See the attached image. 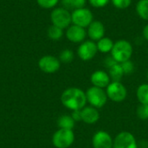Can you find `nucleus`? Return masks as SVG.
Returning a JSON list of instances; mask_svg holds the SVG:
<instances>
[{
  "mask_svg": "<svg viewBox=\"0 0 148 148\" xmlns=\"http://www.w3.org/2000/svg\"><path fill=\"white\" fill-rule=\"evenodd\" d=\"M87 101L91 104L92 107L95 108H102L108 101V95L107 93L101 88L97 87H91L88 89L86 93Z\"/></svg>",
  "mask_w": 148,
  "mask_h": 148,
  "instance_id": "nucleus-4",
  "label": "nucleus"
},
{
  "mask_svg": "<svg viewBox=\"0 0 148 148\" xmlns=\"http://www.w3.org/2000/svg\"><path fill=\"white\" fill-rule=\"evenodd\" d=\"M89 3L95 8H103L105 7L110 0H88Z\"/></svg>",
  "mask_w": 148,
  "mask_h": 148,
  "instance_id": "nucleus-28",
  "label": "nucleus"
},
{
  "mask_svg": "<svg viewBox=\"0 0 148 148\" xmlns=\"http://www.w3.org/2000/svg\"><path fill=\"white\" fill-rule=\"evenodd\" d=\"M60 0H36L38 5L43 9H52L54 8Z\"/></svg>",
  "mask_w": 148,
  "mask_h": 148,
  "instance_id": "nucleus-24",
  "label": "nucleus"
},
{
  "mask_svg": "<svg viewBox=\"0 0 148 148\" xmlns=\"http://www.w3.org/2000/svg\"><path fill=\"white\" fill-rule=\"evenodd\" d=\"M107 95L108 98L115 102L123 101L127 95V91L125 86L121 83V82H113L107 87Z\"/></svg>",
  "mask_w": 148,
  "mask_h": 148,
  "instance_id": "nucleus-7",
  "label": "nucleus"
},
{
  "mask_svg": "<svg viewBox=\"0 0 148 148\" xmlns=\"http://www.w3.org/2000/svg\"><path fill=\"white\" fill-rule=\"evenodd\" d=\"M71 117L74 119L75 121H82L81 110H75V111H73V114H72Z\"/></svg>",
  "mask_w": 148,
  "mask_h": 148,
  "instance_id": "nucleus-29",
  "label": "nucleus"
},
{
  "mask_svg": "<svg viewBox=\"0 0 148 148\" xmlns=\"http://www.w3.org/2000/svg\"><path fill=\"white\" fill-rule=\"evenodd\" d=\"M39 69L47 74H53L59 70L61 62L58 58L53 56H44L38 62Z\"/></svg>",
  "mask_w": 148,
  "mask_h": 148,
  "instance_id": "nucleus-8",
  "label": "nucleus"
},
{
  "mask_svg": "<svg viewBox=\"0 0 148 148\" xmlns=\"http://www.w3.org/2000/svg\"><path fill=\"white\" fill-rule=\"evenodd\" d=\"M114 44V42L108 37H102L96 43L98 50L101 51V53H108L112 51Z\"/></svg>",
  "mask_w": 148,
  "mask_h": 148,
  "instance_id": "nucleus-17",
  "label": "nucleus"
},
{
  "mask_svg": "<svg viewBox=\"0 0 148 148\" xmlns=\"http://www.w3.org/2000/svg\"><path fill=\"white\" fill-rule=\"evenodd\" d=\"M143 36H144V37L148 41V24H147V25L144 27V29H143Z\"/></svg>",
  "mask_w": 148,
  "mask_h": 148,
  "instance_id": "nucleus-30",
  "label": "nucleus"
},
{
  "mask_svg": "<svg viewBox=\"0 0 148 148\" xmlns=\"http://www.w3.org/2000/svg\"><path fill=\"white\" fill-rule=\"evenodd\" d=\"M97 51V45L94 41H84L79 46L77 54L82 61H89L95 56Z\"/></svg>",
  "mask_w": 148,
  "mask_h": 148,
  "instance_id": "nucleus-9",
  "label": "nucleus"
},
{
  "mask_svg": "<svg viewBox=\"0 0 148 148\" xmlns=\"http://www.w3.org/2000/svg\"><path fill=\"white\" fill-rule=\"evenodd\" d=\"M147 79H148V71H147Z\"/></svg>",
  "mask_w": 148,
  "mask_h": 148,
  "instance_id": "nucleus-31",
  "label": "nucleus"
},
{
  "mask_svg": "<svg viewBox=\"0 0 148 148\" xmlns=\"http://www.w3.org/2000/svg\"><path fill=\"white\" fill-rule=\"evenodd\" d=\"M87 0H62V4L63 8L66 10H71V9H81L84 8L86 5Z\"/></svg>",
  "mask_w": 148,
  "mask_h": 148,
  "instance_id": "nucleus-19",
  "label": "nucleus"
},
{
  "mask_svg": "<svg viewBox=\"0 0 148 148\" xmlns=\"http://www.w3.org/2000/svg\"><path fill=\"white\" fill-rule=\"evenodd\" d=\"M61 101L62 105L70 110H82L86 105L87 96L82 89L69 88L63 91Z\"/></svg>",
  "mask_w": 148,
  "mask_h": 148,
  "instance_id": "nucleus-1",
  "label": "nucleus"
},
{
  "mask_svg": "<svg viewBox=\"0 0 148 148\" xmlns=\"http://www.w3.org/2000/svg\"><path fill=\"white\" fill-rule=\"evenodd\" d=\"M112 57L119 63H122L130 60L133 55L132 44L127 40H119L114 42L111 51Z\"/></svg>",
  "mask_w": 148,
  "mask_h": 148,
  "instance_id": "nucleus-2",
  "label": "nucleus"
},
{
  "mask_svg": "<svg viewBox=\"0 0 148 148\" xmlns=\"http://www.w3.org/2000/svg\"><path fill=\"white\" fill-rule=\"evenodd\" d=\"M137 97L140 104H148V84H142L138 88Z\"/></svg>",
  "mask_w": 148,
  "mask_h": 148,
  "instance_id": "nucleus-22",
  "label": "nucleus"
},
{
  "mask_svg": "<svg viewBox=\"0 0 148 148\" xmlns=\"http://www.w3.org/2000/svg\"><path fill=\"white\" fill-rule=\"evenodd\" d=\"M123 75L124 72L121 63L117 62L109 68V77L113 80V82H121Z\"/></svg>",
  "mask_w": 148,
  "mask_h": 148,
  "instance_id": "nucleus-16",
  "label": "nucleus"
},
{
  "mask_svg": "<svg viewBox=\"0 0 148 148\" xmlns=\"http://www.w3.org/2000/svg\"><path fill=\"white\" fill-rule=\"evenodd\" d=\"M113 148H138L134 136L129 132L120 133L114 140Z\"/></svg>",
  "mask_w": 148,
  "mask_h": 148,
  "instance_id": "nucleus-10",
  "label": "nucleus"
},
{
  "mask_svg": "<svg viewBox=\"0 0 148 148\" xmlns=\"http://www.w3.org/2000/svg\"><path fill=\"white\" fill-rule=\"evenodd\" d=\"M87 36V32L84 28L77 26V25H70L67 31H66V36L67 38L75 43L78 42H84L85 38Z\"/></svg>",
  "mask_w": 148,
  "mask_h": 148,
  "instance_id": "nucleus-12",
  "label": "nucleus"
},
{
  "mask_svg": "<svg viewBox=\"0 0 148 148\" xmlns=\"http://www.w3.org/2000/svg\"><path fill=\"white\" fill-rule=\"evenodd\" d=\"M136 11L140 18L148 20V0H140L136 5Z\"/></svg>",
  "mask_w": 148,
  "mask_h": 148,
  "instance_id": "nucleus-20",
  "label": "nucleus"
},
{
  "mask_svg": "<svg viewBox=\"0 0 148 148\" xmlns=\"http://www.w3.org/2000/svg\"><path fill=\"white\" fill-rule=\"evenodd\" d=\"M138 117L141 120L148 119V104H140L137 108Z\"/></svg>",
  "mask_w": 148,
  "mask_h": 148,
  "instance_id": "nucleus-25",
  "label": "nucleus"
},
{
  "mask_svg": "<svg viewBox=\"0 0 148 148\" xmlns=\"http://www.w3.org/2000/svg\"><path fill=\"white\" fill-rule=\"evenodd\" d=\"M75 140V134L72 130L60 128L57 130L53 137L52 142L56 148H68L69 147Z\"/></svg>",
  "mask_w": 148,
  "mask_h": 148,
  "instance_id": "nucleus-5",
  "label": "nucleus"
},
{
  "mask_svg": "<svg viewBox=\"0 0 148 148\" xmlns=\"http://www.w3.org/2000/svg\"><path fill=\"white\" fill-rule=\"evenodd\" d=\"M92 143L94 148H113L114 147L112 137L104 131L97 132L93 137Z\"/></svg>",
  "mask_w": 148,
  "mask_h": 148,
  "instance_id": "nucleus-11",
  "label": "nucleus"
},
{
  "mask_svg": "<svg viewBox=\"0 0 148 148\" xmlns=\"http://www.w3.org/2000/svg\"><path fill=\"white\" fill-rule=\"evenodd\" d=\"M75 123V121L69 115H62L58 119V121H57V124L60 128L69 129V130H72L74 128Z\"/></svg>",
  "mask_w": 148,
  "mask_h": 148,
  "instance_id": "nucleus-18",
  "label": "nucleus"
},
{
  "mask_svg": "<svg viewBox=\"0 0 148 148\" xmlns=\"http://www.w3.org/2000/svg\"><path fill=\"white\" fill-rule=\"evenodd\" d=\"M90 81L95 87L101 88H107L110 84L109 75L102 70H97L94 72L91 75Z\"/></svg>",
  "mask_w": 148,
  "mask_h": 148,
  "instance_id": "nucleus-14",
  "label": "nucleus"
},
{
  "mask_svg": "<svg viewBox=\"0 0 148 148\" xmlns=\"http://www.w3.org/2000/svg\"><path fill=\"white\" fill-rule=\"evenodd\" d=\"M47 34H48V36L51 39V40H54V41H58L60 40L62 36H63V29L57 27V26H55V25H50L47 30Z\"/></svg>",
  "mask_w": 148,
  "mask_h": 148,
  "instance_id": "nucleus-21",
  "label": "nucleus"
},
{
  "mask_svg": "<svg viewBox=\"0 0 148 148\" xmlns=\"http://www.w3.org/2000/svg\"><path fill=\"white\" fill-rule=\"evenodd\" d=\"M121 67H122V69H123V72H124V75L125 74H131L133 71H134V63L130 61V60H128V61H127V62H122V63H121Z\"/></svg>",
  "mask_w": 148,
  "mask_h": 148,
  "instance_id": "nucleus-27",
  "label": "nucleus"
},
{
  "mask_svg": "<svg viewBox=\"0 0 148 148\" xmlns=\"http://www.w3.org/2000/svg\"><path fill=\"white\" fill-rule=\"evenodd\" d=\"M72 23L75 25L86 28L88 27L89 24L93 22V14L89 9L87 8H81L74 10L71 14Z\"/></svg>",
  "mask_w": 148,
  "mask_h": 148,
  "instance_id": "nucleus-6",
  "label": "nucleus"
},
{
  "mask_svg": "<svg viewBox=\"0 0 148 148\" xmlns=\"http://www.w3.org/2000/svg\"><path fill=\"white\" fill-rule=\"evenodd\" d=\"M50 19L53 25L57 26L62 29L69 28L72 23L71 14L63 7L54 9L50 14Z\"/></svg>",
  "mask_w": 148,
  "mask_h": 148,
  "instance_id": "nucleus-3",
  "label": "nucleus"
},
{
  "mask_svg": "<svg viewBox=\"0 0 148 148\" xmlns=\"http://www.w3.org/2000/svg\"><path fill=\"white\" fill-rule=\"evenodd\" d=\"M105 34V27L103 23L100 21H93L88 29V35L92 41H99L102 37H104Z\"/></svg>",
  "mask_w": 148,
  "mask_h": 148,
  "instance_id": "nucleus-13",
  "label": "nucleus"
},
{
  "mask_svg": "<svg viewBox=\"0 0 148 148\" xmlns=\"http://www.w3.org/2000/svg\"><path fill=\"white\" fill-rule=\"evenodd\" d=\"M82 121L87 124H94L98 121L100 114L94 107H84L81 110Z\"/></svg>",
  "mask_w": 148,
  "mask_h": 148,
  "instance_id": "nucleus-15",
  "label": "nucleus"
},
{
  "mask_svg": "<svg viewBox=\"0 0 148 148\" xmlns=\"http://www.w3.org/2000/svg\"><path fill=\"white\" fill-rule=\"evenodd\" d=\"M74 59V53L70 49H64L60 53L59 60L63 63H69Z\"/></svg>",
  "mask_w": 148,
  "mask_h": 148,
  "instance_id": "nucleus-23",
  "label": "nucleus"
},
{
  "mask_svg": "<svg viewBox=\"0 0 148 148\" xmlns=\"http://www.w3.org/2000/svg\"><path fill=\"white\" fill-rule=\"evenodd\" d=\"M114 6L117 9L124 10L130 6L132 0H111Z\"/></svg>",
  "mask_w": 148,
  "mask_h": 148,
  "instance_id": "nucleus-26",
  "label": "nucleus"
}]
</instances>
